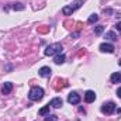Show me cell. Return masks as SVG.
<instances>
[{"instance_id": "1", "label": "cell", "mask_w": 121, "mask_h": 121, "mask_svg": "<svg viewBox=\"0 0 121 121\" xmlns=\"http://www.w3.org/2000/svg\"><path fill=\"white\" fill-rule=\"evenodd\" d=\"M42 97H44V90L41 87H38V86L32 87L30 90V93H28V99L31 101H39Z\"/></svg>"}, {"instance_id": "2", "label": "cell", "mask_w": 121, "mask_h": 121, "mask_svg": "<svg viewBox=\"0 0 121 121\" xmlns=\"http://www.w3.org/2000/svg\"><path fill=\"white\" fill-rule=\"evenodd\" d=\"M82 4H83V1H82V0H76L73 4H70V6H65V7L62 9V13H63L65 16H72V14H73V13H75L80 6H82Z\"/></svg>"}, {"instance_id": "3", "label": "cell", "mask_w": 121, "mask_h": 121, "mask_svg": "<svg viewBox=\"0 0 121 121\" xmlns=\"http://www.w3.org/2000/svg\"><path fill=\"white\" fill-rule=\"evenodd\" d=\"M60 51H62V45H60L59 42H56V44H52V45L47 47V49H45V55H47V56L58 55V54H60Z\"/></svg>"}, {"instance_id": "4", "label": "cell", "mask_w": 121, "mask_h": 121, "mask_svg": "<svg viewBox=\"0 0 121 121\" xmlns=\"http://www.w3.org/2000/svg\"><path fill=\"white\" fill-rule=\"evenodd\" d=\"M116 111V104L113 101H108V103H104L101 106V113L103 114H113Z\"/></svg>"}, {"instance_id": "5", "label": "cell", "mask_w": 121, "mask_h": 121, "mask_svg": "<svg viewBox=\"0 0 121 121\" xmlns=\"http://www.w3.org/2000/svg\"><path fill=\"white\" fill-rule=\"evenodd\" d=\"M68 101L70 104H79L80 103V96L76 93V91H72L69 96H68Z\"/></svg>"}, {"instance_id": "6", "label": "cell", "mask_w": 121, "mask_h": 121, "mask_svg": "<svg viewBox=\"0 0 121 121\" xmlns=\"http://www.w3.org/2000/svg\"><path fill=\"white\" fill-rule=\"evenodd\" d=\"M99 48H100L101 52H107V54H113V52H114V45H111V44H106V42H104V44H101Z\"/></svg>"}, {"instance_id": "7", "label": "cell", "mask_w": 121, "mask_h": 121, "mask_svg": "<svg viewBox=\"0 0 121 121\" xmlns=\"http://www.w3.org/2000/svg\"><path fill=\"white\" fill-rule=\"evenodd\" d=\"M38 73H39V76H42V78H49L51 73H52V70H51L49 66H42V68L38 70Z\"/></svg>"}, {"instance_id": "8", "label": "cell", "mask_w": 121, "mask_h": 121, "mask_svg": "<svg viewBox=\"0 0 121 121\" xmlns=\"http://www.w3.org/2000/svg\"><path fill=\"white\" fill-rule=\"evenodd\" d=\"M85 100H86L87 103H93V101L96 100V93L93 90H87L85 93Z\"/></svg>"}, {"instance_id": "9", "label": "cell", "mask_w": 121, "mask_h": 121, "mask_svg": "<svg viewBox=\"0 0 121 121\" xmlns=\"http://www.w3.org/2000/svg\"><path fill=\"white\" fill-rule=\"evenodd\" d=\"M49 106L54 107V108H59V107H62V99H59V97L52 99V100L49 101Z\"/></svg>"}, {"instance_id": "10", "label": "cell", "mask_w": 121, "mask_h": 121, "mask_svg": "<svg viewBox=\"0 0 121 121\" xmlns=\"http://www.w3.org/2000/svg\"><path fill=\"white\" fill-rule=\"evenodd\" d=\"M11 89H13V83L11 82H6L3 85V87H1V91H3V94H9L11 91Z\"/></svg>"}, {"instance_id": "11", "label": "cell", "mask_w": 121, "mask_h": 121, "mask_svg": "<svg viewBox=\"0 0 121 121\" xmlns=\"http://www.w3.org/2000/svg\"><path fill=\"white\" fill-rule=\"evenodd\" d=\"M110 79H111V83H121V73L120 72H114Z\"/></svg>"}, {"instance_id": "12", "label": "cell", "mask_w": 121, "mask_h": 121, "mask_svg": "<svg viewBox=\"0 0 121 121\" xmlns=\"http://www.w3.org/2000/svg\"><path fill=\"white\" fill-rule=\"evenodd\" d=\"M54 62H55L56 65H62V63L65 62V55H63V54H58V55H55Z\"/></svg>"}, {"instance_id": "13", "label": "cell", "mask_w": 121, "mask_h": 121, "mask_svg": "<svg viewBox=\"0 0 121 121\" xmlns=\"http://www.w3.org/2000/svg\"><path fill=\"white\" fill-rule=\"evenodd\" d=\"M49 107H51V106L48 104V106H45V107H42V108H39V111H38V114H39V116H47V114L49 113Z\"/></svg>"}, {"instance_id": "14", "label": "cell", "mask_w": 121, "mask_h": 121, "mask_svg": "<svg viewBox=\"0 0 121 121\" xmlns=\"http://www.w3.org/2000/svg\"><path fill=\"white\" fill-rule=\"evenodd\" d=\"M97 20H99V16H97V14L94 13V14H91L90 17H89V20H87V23H89V24H93V23H96Z\"/></svg>"}, {"instance_id": "15", "label": "cell", "mask_w": 121, "mask_h": 121, "mask_svg": "<svg viewBox=\"0 0 121 121\" xmlns=\"http://www.w3.org/2000/svg\"><path fill=\"white\" fill-rule=\"evenodd\" d=\"M106 38H107V39H117V35H116L114 32H111V31H110V32H107V34H106Z\"/></svg>"}, {"instance_id": "16", "label": "cell", "mask_w": 121, "mask_h": 121, "mask_svg": "<svg viewBox=\"0 0 121 121\" xmlns=\"http://www.w3.org/2000/svg\"><path fill=\"white\" fill-rule=\"evenodd\" d=\"M103 31H104V27H103V26H97V27L94 28V34H97V35H100V34H101Z\"/></svg>"}, {"instance_id": "17", "label": "cell", "mask_w": 121, "mask_h": 121, "mask_svg": "<svg viewBox=\"0 0 121 121\" xmlns=\"http://www.w3.org/2000/svg\"><path fill=\"white\" fill-rule=\"evenodd\" d=\"M13 9H14V10H23L24 6H23L21 3H13Z\"/></svg>"}, {"instance_id": "18", "label": "cell", "mask_w": 121, "mask_h": 121, "mask_svg": "<svg viewBox=\"0 0 121 121\" xmlns=\"http://www.w3.org/2000/svg\"><path fill=\"white\" fill-rule=\"evenodd\" d=\"M45 120H47V121H56V120H58V117H56V116H48Z\"/></svg>"}, {"instance_id": "19", "label": "cell", "mask_w": 121, "mask_h": 121, "mask_svg": "<svg viewBox=\"0 0 121 121\" xmlns=\"http://www.w3.org/2000/svg\"><path fill=\"white\" fill-rule=\"evenodd\" d=\"M116 28H117L118 31H121V21H120V23H117V24H116Z\"/></svg>"}, {"instance_id": "20", "label": "cell", "mask_w": 121, "mask_h": 121, "mask_svg": "<svg viewBox=\"0 0 121 121\" xmlns=\"http://www.w3.org/2000/svg\"><path fill=\"white\" fill-rule=\"evenodd\" d=\"M117 96H118V97L121 99V87L118 89V90H117Z\"/></svg>"}, {"instance_id": "21", "label": "cell", "mask_w": 121, "mask_h": 121, "mask_svg": "<svg viewBox=\"0 0 121 121\" xmlns=\"http://www.w3.org/2000/svg\"><path fill=\"white\" fill-rule=\"evenodd\" d=\"M48 28H39V32H47Z\"/></svg>"}, {"instance_id": "22", "label": "cell", "mask_w": 121, "mask_h": 121, "mask_svg": "<svg viewBox=\"0 0 121 121\" xmlns=\"http://www.w3.org/2000/svg\"><path fill=\"white\" fill-rule=\"evenodd\" d=\"M120 65H121V59H120Z\"/></svg>"}]
</instances>
